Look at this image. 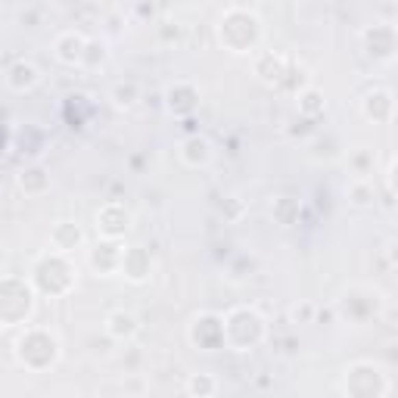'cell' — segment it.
Wrapping results in <instances>:
<instances>
[{
  "mask_svg": "<svg viewBox=\"0 0 398 398\" xmlns=\"http://www.w3.org/2000/svg\"><path fill=\"white\" fill-rule=\"evenodd\" d=\"M349 196L355 206H371L377 199V187L371 184V177H355L349 187Z\"/></svg>",
  "mask_w": 398,
  "mask_h": 398,
  "instance_id": "3",
  "label": "cell"
},
{
  "mask_svg": "<svg viewBox=\"0 0 398 398\" xmlns=\"http://www.w3.org/2000/svg\"><path fill=\"white\" fill-rule=\"evenodd\" d=\"M364 47H367V56H373V62H392L395 60V47H398L395 25L392 22H373L364 32Z\"/></svg>",
  "mask_w": 398,
  "mask_h": 398,
  "instance_id": "1",
  "label": "cell"
},
{
  "mask_svg": "<svg viewBox=\"0 0 398 398\" xmlns=\"http://www.w3.org/2000/svg\"><path fill=\"white\" fill-rule=\"evenodd\" d=\"M361 109H364L367 119H373L377 125H389L392 115H395V100H392V90L380 88V90H371V94L361 100Z\"/></svg>",
  "mask_w": 398,
  "mask_h": 398,
  "instance_id": "2",
  "label": "cell"
},
{
  "mask_svg": "<svg viewBox=\"0 0 398 398\" xmlns=\"http://www.w3.org/2000/svg\"><path fill=\"white\" fill-rule=\"evenodd\" d=\"M302 109L305 112H321V109H324V100H321V94H317V90H305L302 94Z\"/></svg>",
  "mask_w": 398,
  "mask_h": 398,
  "instance_id": "4",
  "label": "cell"
}]
</instances>
